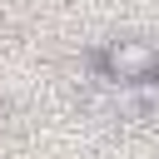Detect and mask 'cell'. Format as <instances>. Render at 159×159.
Masks as SVG:
<instances>
[{
    "label": "cell",
    "instance_id": "obj_1",
    "mask_svg": "<svg viewBox=\"0 0 159 159\" xmlns=\"http://www.w3.org/2000/svg\"><path fill=\"white\" fill-rule=\"evenodd\" d=\"M94 75L114 89H139V84H154L159 80V45L144 40V35H119V40H104L94 55H89Z\"/></svg>",
    "mask_w": 159,
    "mask_h": 159
},
{
    "label": "cell",
    "instance_id": "obj_2",
    "mask_svg": "<svg viewBox=\"0 0 159 159\" xmlns=\"http://www.w3.org/2000/svg\"><path fill=\"white\" fill-rule=\"evenodd\" d=\"M0 119H5V104H0Z\"/></svg>",
    "mask_w": 159,
    "mask_h": 159
}]
</instances>
